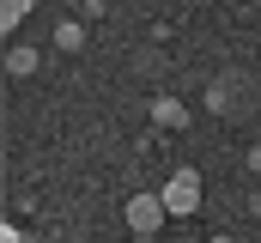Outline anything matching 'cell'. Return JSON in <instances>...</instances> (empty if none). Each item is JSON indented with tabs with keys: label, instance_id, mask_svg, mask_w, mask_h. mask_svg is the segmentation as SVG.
Here are the masks:
<instances>
[{
	"label": "cell",
	"instance_id": "1",
	"mask_svg": "<svg viewBox=\"0 0 261 243\" xmlns=\"http://www.w3.org/2000/svg\"><path fill=\"white\" fill-rule=\"evenodd\" d=\"M164 207H170V219H182V213H195V207H200V182H195V171H182V177L164 188Z\"/></svg>",
	"mask_w": 261,
	"mask_h": 243
},
{
	"label": "cell",
	"instance_id": "2",
	"mask_svg": "<svg viewBox=\"0 0 261 243\" xmlns=\"http://www.w3.org/2000/svg\"><path fill=\"white\" fill-rule=\"evenodd\" d=\"M158 213H170V207H164V195H140V201L128 207L134 231H158Z\"/></svg>",
	"mask_w": 261,
	"mask_h": 243
}]
</instances>
